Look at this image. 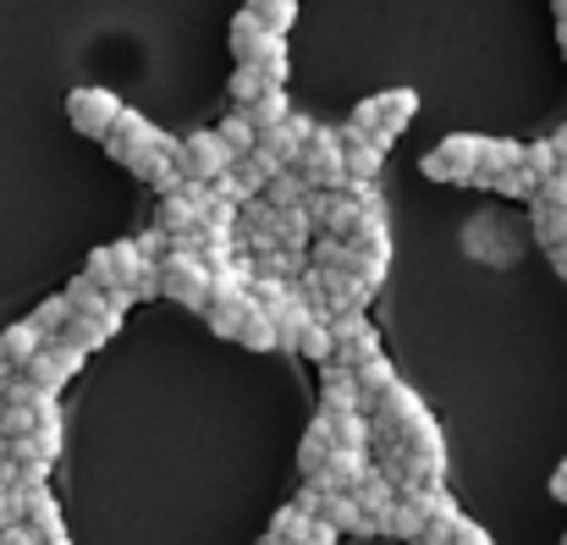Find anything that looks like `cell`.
Listing matches in <instances>:
<instances>
[{"instance_id":"1","label":"cell","mask_w":567,"mask_h":545,"mask_svg":"<svg viewBox=\"0 0 567 545\" xmlns=\"http://www.w3.org/2000/svg\"><path fill=\"white\" fill-rule=\"evenodd\" d=\"M413 111H419V94H413V89H385V94H370V100L353 111V127H359L364 138H375L380 150H391L396 133L413 122Z\"/></svg>"},{"instance_id":"2","label":"cell","mask_w":567,"mask_h":545,"mask_svg":"<svg viewBox=\"0 0 567 545\" xmlns=\"http://www.w3.org/2000/svg\"><path fill=\"white\" fill-rule=\"evenodd\" d=\"M292 172L309 182V187L337 193V187L348 182V172H342V144H337V127H309L303 150L292 155Z\"/></svg>"},{"instance_id":"3","label":"cell","mask_w":567,"mask_h":545,"mask_svg":"<svg viewBox=\"0 0 567 545\" xmlns=\"http://www.w3.org/2000/svg\"><path fill=\"white\" fill-rule=\"evenodd\" d=\"M480 150H485V138L480 133H452V138H441L424 161H419V172L430 182H474V166H480Z\"/></svg>"},{"instance_id":"4","label":"cell","mask_w":567,"mask_h":545,"mask_svg":"<svg viewBox=\"0 0 567 545\" xmlns=\"http://www.w3.org/2000/svg\"><path fill=\"white\" fill-rule=\"evenodd\" d=\"M155 276H161V298H172V304H183V309H204V292H209V265L198 259V254H166L161 265H155Z\"/></svg>"},{"instance_id":"5","label":"cell","mask_w":567,"mask_h":545,"mask_svg":"<svg viewBox=\"0 0 567 545\" xmlns=\"http://www.w3.org/2000/svg\"><path fill=\"white\" fill-rule=\"evenodd\" d=\"M144 265H150V259H144L133 243H105V248L89 254V270H83V276H89L100 292H133V281L144 276Z\"/></svg>"},{"instance_id":"6","label":"cell","mask_w":567,"mask_h":545,"mask_svg":"<svg viewBox=\"0 0 567 545\" xmlns=\"http://www.w3.org/2000/svg\"><path fill=\"white\" fill-rule=\"evenodd\" d=\"M172 166L183 172V182H215L226 166H231V150L215 138V127H204V133H188V138H177V155H172Z\"/></svg>"},{"instance_id":"7","label":"cell","mask_w":567,"mask_h":545,"mask_svg":"<svg viewBox=\"0 0 567 545\" xmlns=\"http://www.w3.org/2000/svg\"><path fill=\"white\" fill-rule=\"evenodd\" d=\"M78 369H83V353H78V348H66V342L44 337V342H39V353L22 363L17 374H22L28 385H39V391H50V397H55V391H61V385L78 374Z\"/></svg>"},{"instance_id":"8","label":"cell","mask_w":567,"mask_h":545,"mask_svg":"<svg viewBox=\"0 0 567 545\" xmlns=\"http://www.w3.org/2000/svg\"><path fill=\"white\" fill-rule=\"evenodd\" d=\"M116 111H122V100L111 94V89H72L66 94V116H72V127L83 133V138H105L111 133V122H116Z\"/></svg>"},{"instance_id":"9","label":"cell","mask_w":567,"mask_h":545,"mask_svg":"<svg viewBox=\"0 0 567 545\" xmlns=\"http://www.w3.org/2000/svg\"><path fill=\"white\" fill-rule=\"evenodd\" d=\"M375 353H380V331L364 315H337V320H331V363L359 369V363L375 359Z\"/></svg>"},{"instance_id":"10","label":"cell","mask_w":567,"mask_h":545,"mask_svg":"<svg viewBox=\"0 0 567 545\" xmlns=\"http://www.w3.org/2000/svg\"><path fill=\"white\" fill-rule=\"evenodd\" d=\"M155 133H161V127H150V116H138V111H127V105H122V111H116V122H111V133H105L100 144H105V155H111L116 166H133V161L155 144Z\"/></svg>"},{"instance_id":"11","label":"cell","mask_w":567,"mask_h":545,"mask_svg":"<svg viewBox=\"0 0 567 545\" xmlns=\"http://www.w3.org/2000/svg\"><path fill=\"white\" fill-rule=\"evenodd\" d=\"M309 127H315V122L292 111L287 122H276V127H265V133L254 138V150H259V155H265L270 166H281V172H287V166H292V155L303 150V138H309Z\"/></svg>"},{"instance_id":"12","label":"cell","mask_w":567,"mask_h":545,"mask_svg":"<svg viewBox=\"0 0 567 545\" xmlns=\"http://www.w3.org/2000/svg\"><path fill=\"white\" fill-rule=\"evenodd\" d=\"M337 144H342V172H348V182H375L380 177L385 150H380L375 138H364V133L348 122V127H337Z\"/></svg>"},{"instance_id":"13","label":"cell","mask_w":567,"mask_h":545,"mask_svg":"<svg viewBox=\"0 0 567 545\" xmlns=\"http://www.w3.org/2000/svg\"><path fill=\"white\" fill-rule=\"evenodd\" d=\"M320 424H326V441L331 452H370V419L359 408H320Z\"/></svg>"},{"instance_id":"14","label":"cell","mask_w":567,"mask_h":545,"mask_svg":"<svg viewBox=\"0 0 567 545\" xmlns=\"http://www.w3.org/2000/svg\"><path fill=\"white\" fill-rule=\"evenodd\" d=\"M364 469H370L364 452H331V457L320 463V474H309V485H315L320 496H348V491L359 485Z\"/></svg>"},{"instance_id":"15","label":"cell","mask_w":567,"mask_h":545,"mask_svg":"<svg viewBox=\"0 0 567 545\" xmlns=\"http://www.w3.org/2000/svg\"><path fill=\"white\" fill-rule=\"evenodd\" d=\"M353 385H359V413H370L380 397L396 385V369H391V359H385V353H375V359H364L359 369H353Z\"/></svg>"},{"instance_id":"16","label":"cell","mask_w":567,"mask_h":545,"mask_svg":"<svg viewBox=\"0 0 567 545\" xmlns=\"http://www.w3.org/2000/svg\"><path fill=\"white\" fill-rule=\"evenodd\" d=\"M243 116H248V127H254V138L265 133V127H276V122H287L292 116V105H287V89H259L248 105H237Z\"/></svg>"},{"instance_id":"17","label":"cell","mask_w":567,"mask_h":545,"mask_svg":"<svg viewBox=\"0 0 567 545\" xmlns=\"http://www.w3.org/2000/svg\"><path fill=\"white\" fill-rule=\"evenodd\" d=\"M270 243H276V248H298V254L315 243V226H309L303 204H298V209H276V220H270Z\"/></svg>"},{"instance_id":"18","label":"cell","mask_w":567,"mask_h":545,"mask_svg":"<svg viewBox=\"0 0 567 545\" xmlns=\"http://www.w3.org/2000/svg\"><path fill=\"white\" fill-rule=\"evenodd\" d=\"M320 402L337 413V408H359V385H353V369L342 363H320Z\"/></svg>"},{"instance_id":"19","label":"cell","mask_w":567,"mask_h":545,"mask_svg":"<svg viewBox=\"0 0 567 545\" xmlns=\"http://www.w3.org/2000/svg\"><path fill=\"white\" fill-rule=\"evenodd\" d=\"M39 342H44V337H39V326H33V320L6 326V331H0V363H6V369H22V363L39 353Z\"/></svg>"},{"instance_id":"20","label":"cell","mask_w":567,"mask_h":545,"mask_svg":"<svg viewBox=\"0 0 567 545\" xmlns=\"http://www.w3.org/2000/svg\"><path fill=\"white\" fill-rule=\"evenodd\" d=\"M55 342H66V348H78V353L89 359L94 348H105V342H111V331H105L100 320H89V315H66V326L55 331Z\"/></svg>"},{"instance_id":"21","label":"cell","mask_w":567,"mask_h":545,"mask_svg":"<svg viewBox=\"0 0 567 545\" xmlns=\"http://www.w3.org/2000/svg\"><path fill=\"white\" fill-rule=\"evenodd\" d=\"M254 259V276H276V281H298L303 276V254L298 248H265V254H248Z\"/></svg>"},{"instance_id":"22","label":"cell","mask_w":567,"mask_h":545,"mask_svg":"<svg viewBox=\"0 0 567 545\" xmlns=\"http://www.w3.org/2000/svg\"><path fill=\"white\" fill-rule=\"evenodd\" d=\"M231 342H243L248 353H270V348H276V326H270V315H259V309L248 304L243 320H237V331H231Z\"/></svg>"},{"instance_id":"23","label":"cell","mask_w":567,"mask_h":545,"mask_svg":"<svg viewBox=\"0 0 567 545\" xmlns=\"http://www.w3.org/2000/svg\"><path fill=\"white\" fill-rule=\"evenodd\" d=\"M259 198H265L270 209H298V204L309 198V182H303L298 172H292V166H287V172H276V177L265 182V193H259Z\"/></svg>"},{"instance_id":"24","label":"cell","mask_w":567,"mask_h":545,"mask_svg":"<svg viewBox=\"0 0 567 545\" xmlns=\"http://www.w3.org/2000/svg\"><path fill=\"white\" fill-rule=\"evenodd\" d=\"M452 524H457L452 496H435V507L424 513V529L413 535V545H446V541H452Z\"/></svg>"},{"instance_id":"25","label":"cell","mask_w":567,"mask_h":545,"mask_svg":"<svg viewBox=\"0 0 567 545\" xmlns=\"http://www.w3.org/2000/svg\"><path fill=\"white\" fill-rule=\"evenodd\" d=\"M518 166H524V177L540 187L546 177H557V144H551V138H540V144H524V150H518Z\"/></svg>"},{"instance_id":"26","label":"cell","mask_w":567,"mask_h":545,"mask_svg":"<svg viewBox=\"0 0 567 545\" xmlns=\"http://www.w3.org/2000/svg\"><path fill=\"white\" fill-rule=\"evenodd\" d=\"M303 535H309V513H298L292 502L270 518V535H265V545H303Z\"/></svg>"},{"instance_id":"27","label":"cell","mask_w":567,"mask_h":545,"mask_svg":"<svg viewBox=\"0 0 567 545\" xmlns=\"http://www.w3.org/2000/svg\"><path fill=\"white\" fill-rule=\"evenodd\" d=\"M309 265H315V270H342V276H348V265H353V248H348L342 237H315V248H309Z\"/></svg>"},{"instance_id":"28","label":"cell","mask_w":567,"mask_h":545,"mask_svg":"<svg viewBox=\"0 0 567 545\" xmlns=\"http://www.w3.org/2000/svg\"><path fill=\"white\" fill-rule=\"evenodd\" d=\"M331 457V441H326V424L315 419L309 424V435H303V446H298V474L309 480V474H320V463Z\"/></svg>"},{"instance_id":"29","label":"cell","mask_w":567,"mask_h":545,"mask_svg":"<svg viewBox=\"0 0 567 545\" xmlns=\"http://www.w3.org/2000/svg\"><path fill=\"white\" fill-rule=\"evenodd\" d=\"M292 353H303V359H315V363H331V320H309L303 326V337H298V348Z\"/></svg>"},{"instance_id":"30","label":"cell","mask_w":567,"mask_h":545,"mask_svg":"<svg viewBox=\"0 0 567 545\" xmlns=\"http://www.w3.org/2000/svg\"><path fill=\"white\" fill-rule=\"evenodd\" d=\"M315 518H326V524H331V529H337V535H353V529H359V518H364V513H359V507H353V496H326V502H320V513H315Z\"/></svg>"},{"instance_id":"31","label":"cell","mask_w":567,"mask_h":545,"mask_svg":"<svg viewBox=\"0 0 567 545\" xmlns=\"http://www.w3.org/2000/svg\"><path fill=\"white\" fill-rule=\"evenodd\" d=\"M215 138H220L226 150H231V161L254 150V127H248V116H243V111H231V116H226V122L215 127Z\"/></svg>"},{"instance_id":"32","label":"cell","mask_w":567,"mask_h":545,"mask_svg":"<svg viewBox=\"0 0 567 545\" xmlns=\"http://www.w3.org/2000/svg\"><path fill=\"white\" fill-rule=\"evenodd\" d=\"M248 11H254L270 33H287V28L298 22V0H259V6H248Z\"/></svg>"},{"instance_id":"33","label":"cell","mask_w":567,"mask_h":545,"mask_svg":"<svg viewBox=\"0 0 567 545\" xmlns=\"http://www.w3.org/2000/svg\"><path fill=\"white\" fill-rule=\"evenodd\" d=\"M259 89H270V83H265V78L254 72V66H237V72H231V83H226V94H231V105H248V100H254Z\"/></svg>"},{"instance_id":"34","label":"cell","mask_w":567,"mask_h":545,"mask_svg":"<svg viewBox=\"0 0 567 545\" xmlns=\"http://www.w3.org/2000/svg\"><path fill=\"white\" fill-rule=\"evenodd\" d=\"M66 315H72V309H66V298H44V304L33 309V326H39V337H55V331L66 326Z\"/></svg>"},{"instance_id":"35","label":"cell","mask_w":567,"mask_h":545,"mask_svg":"<svg viewBox=\"0 0 567 545\" xmlns=\"http://www.w3.org/2000/svg\"><path fill=\"white\" fill-rule=\"evenodd\" d=\"M133 248H138V254L150 259V265H161V259L172 254V237H166V232L155 226V232H144V237H133Z\"/></svg>"},{"instance_id":"36","label":"cell","mask_w":567,"mask_h":545,"mask_svg":"<svg viewBox=\"0 0 567 545\" xmlns=\"http://www.w3.org/2000/svg\"><path fill=\"white\" fill-rule=\"evenodd\" d=\"M446 545H491V535L480 529V524H468L463 513H457V524H452V541Z\"/></svg>"},{"instance_id":"37","label":"cell","mask_w":567,"mask_h":545,"mask_svg":"<svg viewBox=\"0 0 567 545\" xmlns=\"http://www.w3.org/2000/svg\"><path fill=\"white\" fill-rule=\"evenodd\" d=\"M320 502H326V496H320V491H315V485H309V480H303V491H298V496H292V507H298V513H309V518H315V513H320Z\"/></svg>"},{"instance_id":"38","label":"cell","mask_w":567,"mask_h":545,"mask_svg":"<svg viewBox=\"0 0 567 545\" xmlns=\"http://www.w3.org/2000/svg\"><path fill=\"white\" fill-rule=\"evenodd\" d=\"M303 545H337V529H331L326 518H309V535H303Z\"/></svg>"},{"instance_id":"39","label":"cell","mask_w":567,"mask_h":545,"mask_svg":"<svg viewBox=\"0 0 567 545\" xmlns=\"http://www.w3.org/2000/svg\"><path fill=\"white\" fill-rule=\"evenodd\" d=\"M0 545H39V541H33L22 524H6V529H0Z\"/></svg>"},{"instance_id":"40","label":"cell","mask_w":567,"mask_h":545,"mask_svg":"<svg viewBox=\"0 0 567 545\" xmlns=\"http://www.w3.org/2000/svg\"><path fill=\"white\" fill-rule=\"evenodd\" d=\"M6 524H17V507H11V491L0 485V529H6Z\"/></svg>"},{"instance_id":"41","label":"cell","mask_w":567,"mask_h":545,"mask_svg":"<svg viewBox=\"0 0 567 545\" xmlns=\"http://www.w3.org/2000/svg\"><path fill=\"white\" fill-rule=\"evenodd\" d=\"M551 496H557V502H567V463L557 469V480H551Z\"/></svg>"},{"instance_id":"42","label":"cell","mask_w":567,"mask_h":545,"mask_svg":"<svg viewBox=\"0 0 567 545\" xmlns=\"http://www.w3.org/2000/svg\"><path fill=\"white\" fill-rule=\"evenodd\" d=\"M551 265L563 270V281H567V243H557V248H551Z\"/></svg>"},{"instance_id":"43","label":"cell","mask_w":567,"mask_h":545,"mask_svg":"<svg viewBox=\"0 0 567 545\" xmlns=\"http://www.w3.org/2000/svg\"><path fill=\"white\" fill-rule=\"evenodd\" d=\"M557 44H563V55H567V17H557Z\"/></svg>"},{"instance_id":"44","label":"cell","mask_w":567,"mask_h":545,"mask_svg":"<svg viewBox=\"0 0 567 545\" xmlns=\"http://www.w3.org/2000/svg\"><path fill=\"white\" fill-rule=\"evenodd\" d=\"M557 17H567V0H557Z\"/></svg>"},{"instance_id":"45","label":"cell","mask_w":567,"mask_h":545,"mask_svg":"<svg viewBox=\"0 0 567 545\" xmlns=\"http://www.w3.org/2000/svg\"><path fill=\"white\" fill-rule=\"evenodd\" d=\"M248 6H259V0H248Z\"/></svg>"},{"instance_id":"46","label":"cell","mask_w":567,"mask_h":545,"mask_svg":"<svg viewBox=\"0 0 567 545\" xmlns=\"http://www.w3.org/2000/svg\"><path fill=\"white\" fill-rule=\"evenodd\" d=\"M563 545H567V535H563Z\"/></svg>"}]
</instances>
